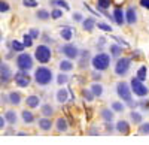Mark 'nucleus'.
I'll return each mask as SVG.
<instances>
[{"label": "nucleus", "instance_id": "1", "mask_svg": "<svg viewBox=\"0 0 149 145\" xmlns=\"http://www.w3.org/2000/svg\"><path fill=\"white\" fill-rule=\"evenodd\" d=\"M34 81L39 84V85H48V84H51V81H52L51 69H48L45 66L37 67L36 72H34Z\"/></svg>", "mask_w": 149, "mask_h": 145}, {"label": "nucleus", "instance_id": "10", "mask_svg": "<svg viewBox=\"0 0 149 145\" xmlns=\"http://www.w3.org/2000/svg\"><path fill=\"white\" fill-rule=\"evenodd\" d=\"M10 78H12L10 67H9L6 63H2V66H0V79H2L3 84H6V82H9Z\"/></svg>", "mask_w": 149, "mask_h": 145}, {"label": "nucleus", "instance_id": "2", "mask_svg": "<svg viewBox=\"0 0 149 145\" xmlns=\"http://www.w3.org/2000/svg\"><path fill=\"white\" fill-rule=\"evenodd\" d=\"M91 64H93V67H94L95 70H98V72L106 70V69L109 67V64H110V55L106 54V53H98L97 55L93 57Z\"/></svg>", "mask_w": 149, "mask_h": 145}, {"label": "nucleus", "instance_id": "29", "mask_svg": "<svg viewBox=\"0 0 149 145\" xmlns=\"http://www.w3.org/2000/svg\"><path fill=\"white\" fill-rule=\"evenodd\" d=\"M130 117H131V121L133 123H136V124H139V123H142V115L139 114V112H131L130 114Z\"/></svg>", "mask_w": 149, "mask_h": 145}, {"label": "nucleus", "instance_id": "40", "mask_svg": "<svg viewBox=\"0 0 149 145\" xmlns=\"http://www.w3.org/2000/svg\"><path fill=\"white\" fill-rule=\"evenodd\" d=\"M61 15H63V11H61V9H54L52 14H51V17H52L54 20H58Z\"/></svg>", "mask_w": 149, "mask_h": 145}, {"label": "nucleus", "instance_id": "20", "mask_svg": "<svg viewBox=\"0 0 149 145\" xmlns=\"http://www.w3.org/2000/svg\"><path fill=\"white\" fill-rule=\"evenodd\" d=\"M60 69H61V72H69L73 69V64L70 60H63V62H60Z\"/></svg>", "mask_w": 149, "mask_h": 145}, {"label": "nucleus", "instance_id": "16", "mask_svg": "<svg viewBox=\"0 0 149 145\" xmlns=\"http://www.w3.org/2000/svg\"><path fill=\"white\" fill-rule=\"evenodd\" d=\"M127 18V22L128 24H134L136 21H137V15H136V11L133 9V8H128V11H127V15H125Z\"/></svg>", "mask_w": 149, "mask_h": 145}, {"label": "nucleus", "instance_id": "21", "mask_svg": "<svg viewBox=\"0 0 149 145\" xmlns=\"http://www.w3.org/2000/svg\"><path fill=\"white\" fill-rule=\"evenodd\" d=\"M113 18H115L116 24H119V26L124 22V14H122V11H121L119 8H116V9L113 11Z\"/></svg>", "mask_w": 149, "mask_h": 145}, {"label": "nucleus", "instance_id": "14", "mask_svg": "<svg viewBox=\"0 0 149 145\" xmlns=\"http://www.w3.org/2000/svg\"><path fill=\"white\" fill-rule=\"evenodd\" d=\"M26 103H27L29 108H37L40 105V99L37 97V96H29L26 99Z\"/></svg>", "mask_w": 149, "mask_h": 145}, {"label": "nucleus", "instance_id": "43", "mask_svg": "<svg viewBox=\"0 0 149 145\" xmlns=\"http://www.w3.org/2000/svg\"><path fill=\"white\" fill-rule=\"evenodd\" d=\"M29 34H30V36H31V38L34 39V38H37V36H39V30H36V29H31Z\"/></svg>", "mask_w": 149, "mask_h": 145}, {"label": "nucleus", "instance_id": "6", "mask_svg": "<svg viewBox=\"0 0 149 145\" xmlns=\"http://www.w3.org/2000/svg\"><path fill=\"white\" fill-rule=\"evenodd\" d=\"M131 90H133V93L136 96H139V97H145V96H148V93H149L148 87L143 84V81H140L137 76L131 79Z\"/></svg>", "mask_w": 149, "mask_h": 145}, {"label": "nucleus", "instance_id": "32", "mask_svg": "<svg viewBox=\"0 0 149 145\" xmlns=\"http://www.w3.org/2000/svg\"><path fill=\"white\" fill-rule=\"evenodd\" d=\"M51 3L52 5H57L60 8H64L66 11L69 9V5H67V2H64V0H51Z\"/></svg>", "mask_w": 149, "mask_h": 145}, {"label": "nucleus", "instance_id": "5", "mask_svg": "<svg viewBox=\"0 0 149 145\" xmlns=\"http://www.w3.org/2000/svg\"><path fill=\"white\" fill-rule=\"evenodd\" d=\"M17 66L19 70H24L27 72L33 67V58L30 54H26V53H21L18 57H17Z\"/></svg>", "mask_w": 149, "mask_h": 145}, {"label": "nucleus", "instance_id": "9", "mask_svg": "<svg viewBox=\"0 0 149 145\" xmlns=\"http://www.w3.org/2000/svg\"><path fill=\"white\" fill-rule=\"evenodd\" d=\"M61 53H63L69 60H73V58L79 57V50L74 45H72V43H67L64 46H61Z\"/></svg>", "mask_w": 149, "mask_h": 145}, {"label": "nucleus", "instance_id": "12", "mask_svg": "<svg viewBox=\"0 0 149 145\" xmlns=\"http://www.w3.org/2000/svg\"><path fill=\"white\" fill-rule=\"evenodd\" d=\"M116 130L119 132V133H122V135H127V133H128V130H130V126H128L127 121L121 120V121L116 123Z\"/></svg>", "mask_w": 149, "mask_h": 145}, {"label": "nucleus", "instance_id": "17", "mask_svg": "<svg viewBox=\"0 0 149 145\" xmlns=\"http://www.w3.org/2000/svg\"><path fill=\"white\" fill-rule=\"evenodd\" d=\"M21 117H22V121L26 123V124H30V123L34 121V115H33L30 111H27V109L21 112Z\"/></svg>", "mask_w": 149, "mask_h": 145}, {"label": "nucleus", "instance_id": "28", "mask_svg": "<svg viewBox=\"0 0 149 145\" xmlns=\"http://www.w3.org/2000/svg\"><path fill=\"white\" fill-rule=\"evenodd\" d=\"M36 17L39 18V20H48L49 17H51V14H49L48 11H45V9H40V11H37Z\"/></svg>", "mask_w": 149, "mask_h": 145}, {"label": "nucleus", "instance_id": "19", "mask_svg": "<svg viewBox=\"0 0 149 145\" xmlns=\"http://www.w3.org/2000/svg\"><path fill=\"white\" fill-rule=\"evenodd\" d=\"M82 26H84V29H85V30L91 32V30L94 29V26H95V21H94L93 18H86V20H84V21H82Z\"/></svg>", "mask_w": 149, "mask_h": 145}, {"label": "nucleus", "instance_id": "35", "mask_svg": "<svg viewBox=\"0 0 149 145\" xmlns=\"http://www.w3.org/2000/svg\"><path fill=\"white\" fill-rule=\"evenodd\" d=\"M97 5H98V8H100V9H107L110 6V0H98Z\"/></svg>", "mask_w": 149, "mask_h": 145}, {"label": "nucleus", "instance_id": "15", "mask_svg": "<svg viewBox=\"0 0 149 145\" xmlns=\"http://www.w3.org/2000/svg\"><path fill=\"white\" fill-rule=\"evenodd\" d=\"M55 129H57L58 132H66V130L69 129V124H67V121H66V118H58L57 123H55Z\"/></svg>", "mask_w": 149, "mask_h": 145}, {"label": "nucleus", "instance_id": "18", "mask_svg": "<svg viewBox=\"0 0 149 145\" xmlns=\"http://www.w3.org/2000/svg\"><path fill=\"white\" fill-rule=\"evenodd\" d=\"M9 102H10L12 105H19V103H21V94L17 93V91L9 93Z\"/></svg>", "mask_w": 149, "mask_h": 145}, {"label": "nucleus", "instance_id": "31", "mask_svg": "<svg viewBox=\"0 0 149 145\" xmlns=\"http://www.w3.org/2000/svg\"><path fill=\"white\" fill-rule=\"evenodd\" d=\"M124 108H125V106H124L121 102H113V103H112V109H113L115 112H122Z\"/></svg>", "mask_w": 149, "mask_h": 145}, {"label": "nucleus", "instance_id": "7", "mask_svg": "<svg viewBox=\"0 0 149 145\" xmlns=\"http://www.w3.org/2000/svg\"><path fill=\"white\" fill-rule=\"evenodd\" d=\"M130 64H131V60L127 58V57H122V58H118V62L115 64V74L118 76H124L128 74L130 70Z\"/></svg>", "mask_w": 149, "mask_h": 145}, {"label": "nucleus", "instance_id": "24", "mask_svg": "<svg viewBox=\"0 0 149 145\" xmlns=\"http://www.w3.org/2000/svg\"><path fill=\"white\" fill-rule=\"evenodd\" d=\"M60 34H61V38H63L64 41H70V39H72V36H73V33H72V30H70L69 27H64V29H61Z\"/></svg>", "mask_w": 149, "mask_h": 145}, {"label": "nucleus", "instance_id": "39", "mask_svg": "<svg viewBox=\"0 0 149 145\" xmlns=\"http://www.w3.org/2000/svg\"><path fill=\"white\" fill-rule=\"evenodd\" d=\"M97 27L100 30H104V32H112V27L107 26V24H104V22H97Z\"/></svg>", "mask_w": 149, "mask_h": 145}, {"label": "nucleus", "instance_id": "47", "mask_svg": "<svg viewBox=\"0 0 149 145\" xmlns=\"http://www.w3.org/2000/svg\"><path fill=\"white\" fill-rule=\"evenodd\" d=\"M140 106L143 108V109H148V108H149V102H142Z\"/></svg>", "mask_w": 149, "mask_h": 145}, {"label": "nucleus", "instance_id": "46", "mask_svg": "<svg viewBox=\"0 0 149 145\" xmlns=\"http://www.w3.org/2000/svg\"><path fill=\"white\" fill-rule=\"evenodd\" d=\"M73 20H76V21H82V15H81V14H74V15H73Z\"/></svg>", "mask_w": 149, "mask_h": 145}, {"label": "nucleus", "instance_id": "25", "mask_svg": "<svg viewBox=\"0 0 149 145\" xmlns=\"http://www.w3.org/2000/svg\"><path fill=\"white\" fill-rule=\"evenodd\" d=\"M102 117H103V120L106 123H110L112 120H113V112H112L110 109H103L102 111Z\"/></svg>", "mask_w": 149, "mask_h": 145}, {"label": "nucleus", "instance_id": "33", "mask_svg": "<svg viewBox=\"0 0 149 145\" xmlns=\"http://www.w3.org/2000/svg\"><path fill=\"white\" fill-rule=\"evenodd\" d=\"M139 133L142 135H149V123H143L139 127Z\"/></svg>", "mask_w": 149, "mask_h": 145}, {"label": "nucleus", "instance_id": "41", "mask_svg": "<svg viewBox=\"0 0 149 145\" xmlns=\"http://www.w3.org/2000/svg\"><path fill=\"white\" fill-rule=\"evenodd\" d=\"M84 97L88 100V102H91L93 100V97H94V94H93V91H88V90H85L84 91Z\"/></svg>", "mask_w": 149, "mask_h": 145}, {"label": "nucleus", "instance_id": "34", "mask_svg": "<svg viewBox=\"0 0 149 145\" xmlns=\"http://www.w3.org/2000/svg\"><path fill=\"white\" fill-rule=\"evenodd\" d=\"M110 54L113 57H118L121 54V48L118 45H110Z\"/></svg>", "mask_w": 149, "mask_h": 145}, {"label": "nucleus", "instance_id": "30", "mask_svg": "<svg viewBox=\"0 0 149 145\" xmlns=\"http://www.w3.org/2000/svg\"><path fill=\"white\" fill-rule=\"evenodd\" d=\"M137 78H139L140 81H145V79H146V66L139 67V70H137Z\"/></svg>", "mask_w": 149, "mask_h": 145}, {"label": "nucleus", "instance_id": "4", "mask_svg": "<svg viewBox=\"0 0 149 145\" xmlns=\"http://www.w3.org/2000/svg\"><path fill=\"white\" fill-rule=\"evenodd\" d=\"M34 57L36 60L39 63H48L49 60H51V50L46 46V45H39L36 48V51H34Z\"/></svg>", "mask_w": 149, "mask_h": 145}, {"label": "nucleus", "instance_id": "3", "mask_svg": "<svg viewBox=\"0 0 149 145\" xmlns=\"http://www.w3.org/2000/svg\"><path fill=\"white\" fill-rule=\"evenodd\" d=\"M116 93H118V96L119 97L125 102L128 106H134V103H133V97H131V93H133V90L128 87V84L127 82H118V85H116Z\"/></svg>", "mask_w": 149, "mask_h": 145}, {"label": "nucleus", "instance_id": "42", "mask_svg": "<svg viewBox=\"0 0 149 145\" xmlns=\"http://www.w3.org/2000/svg\"><path fill=\"white\" fill-rule=\"evenodd\" d=\"M0 11H2V14H3V12H8L9 11V5L6 2H2V3H0Z\"/></svg>", "mask_w": 149, "mask_h": 145}, {"label": "nucleus", "instance_id": "23", "mask_svg": "<svg viewBox=\"0 0 149 145\" xmlns=\"http://www.w3.org/2000/svg\"><path fill=\"white\" fill-rule=\"evenodd\" d=\"M91 91H93L94 96H98V97H100V96L103 94V85H102V84H93V85H91Z\"/></svg>", "mask_w": 149, "mask_h": 145}, {"label": "nucleus", "instance_id": "36", "mask_svg": "<svg viewBox=\"0 0 149 145\" xmlns=\"http://www.w3.org/2000/svg\"><path fill=\"white\" fill-rule=\"evenodd\" d=\"M22 41H24L22 43H24V45H26L27 48L33 45V38H31V36H30V34H24V39H22Z\"/></svg>", "mask_w": 149, "mask_h": 145}, {"label": "nucleus", "instance_id": "27", "mask_svg": "<svg viewBox=\"0 0 149 145\" xmlns=\"http://www.w3.org/2000/svg\"><path fill=\"white\" fill-rule=\"evenodd\" d=\"M24 48H26V45H24V43H21L18 41H12V50H15L18 53H22Z\"/></svg>", "mask_w": 149, "mask_h": 145}, {"label": "nucleus", "instance_id": "13", "mask_svg": "<svg viewBox=\"0 0 149 145\" xmlns=\"http://www.w3.org/2000/svg\"><path fill=\"white\" fill-rule=\"evenodd\" d=\"M67 99H69V93H67V90H66V88H60V90L57 91V102L64 103V102H67Z\"/></svg>", "mask_w": 149, "mask_h": 145}, {"label": "nucleus", "instance_id": "38", "mask_svg": "<svg viewBox=\"0 0 149 145\" xmlns=\"http://www.w3.org/2000/svg\"><path fill=\"white\" fill-rule=\"evenodd\" d=\"M22 5L27 6V8H36L37 2H36V0H22Z\"/></svg>", "mask_w": 149, "mask_h": 145}, {"label": "nucleus", "instance_id": "11", "mask_svg": "<svg viewBox=\"0 0 149 145\" xmlns=\"http://www.w3.org/2000/svg\"><path fill=\"white\" fill-rule=\"evenodd\" d=\"M39 129H42V130H45V132L51 130V129H52V121H51L48 117L40 118V120H39Z\"/></svg>", "mask_w": 149, "mask_h": 145}, {"label": "nucleus", "instance_id": "45", "mask_svg": "<svg viewBox=\"0 0 149 145\" xmlns=\"http://www.w3.org/2000/svg\"><path fill=\"white\" fill-rule=\"evenodd\" d=\"M140 5L146 9H149V0H140Z\"/></svg>", "mask_w": 149, "mask_h": 145}, {"label": "nucleus", "instance_id": "22", "mask_svg": "<svg viewBox=\"0 0 149 145\" xmlns=\"http://www.w3.org/2000/svg\"><path fill=\"white\" fill-rule=\"evenodd\" d=\"M5 118H6V121H9L10 124H15L17 120H18V117H17V114H15L14 111H6Z\"/></svg>", "mask_w": 149, "mask_h": 145}, {"label": "nucleus", "instance_id": "26", "mask_svg": "<svg viewBox=\"0 0 149 145\" xmlns=\"http://www.w3.org/2000/svg\"><path fill=\"white\" fill-rule=\"evenodd\" d=\"M42 114H43V117H51L54 114V108L51 105H43L42 106Z\"/></svg>", "mask_w": 149, "mask_h": 145}, {"label": "nucleus", "instance_id": "44", "mask_svg": "<svg viewBox=\"0 0 149 145\" xmlns=\"http://www.w3.org/2000/svg\"><path fill=\"white\" fill-rule=\"evenodd\" d=\"M6 126V118L2 115V117H0V129H3Z\"/></svg>", "mask_w": 149, "mask_h": 145}, {"label": "nucleus", "instance_id": "8", "mask_svg": "<svg viewBox=\"0 0 149 145\" xmlns=\"http://www.w3.org/2000/svg\"><path fill=\"white\" fill-rule=\"evenodd\" d=\"M30 82H31V78H30V75L27 74V72L19 70V72H17V74H15V84H17L18 87H21V88L29 87Z\"/></svg>", "mask_w": 149, "mask_h": 145}, {"label": "nucleus", "instance_id": "37", "mask_svg": "<svg viewBox=\"0 0 149 145\" xmlns=\"http://www.w3.org/2000/svg\"><path fill=\"white\" fill-rule=\"evenodd\" d=\"M67 81H69V76H67V75H64V74H60V75H58V78H57V82L60 84V85L66 84Z\"/></svg>", "mask_w": 149, "mask_h": 145}]
</instances>
